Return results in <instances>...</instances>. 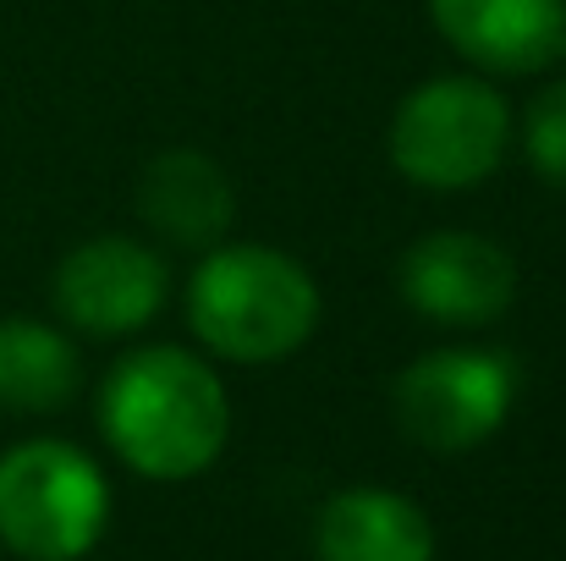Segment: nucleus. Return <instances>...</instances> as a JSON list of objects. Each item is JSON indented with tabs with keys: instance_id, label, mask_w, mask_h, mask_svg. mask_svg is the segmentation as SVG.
Listing matches in <instances>:
<instances>
[{
	"instance_id": "5",
	"label": "nucleus",
	"mask_w": 566,
	"mask_h": 561,
	"mask_svg": "<svg viewBox=\"0 0 566 561\" xmlns=\"http://www.w3.org/2000/svg\"><path fill=\"white\" fill-rule=\"evenodd\" d=\"M517 396V370L501 353L484 347H434L412 359L390 385V413L396 429L440 457L484 446Z\"/></svg>"
},
{
	"instance_id": "3",
	"label": "nucleus",
	"mask_w": 566,
	"mask_h": 561,
	"mask_svg": "<svg viewBox=\"0 0 566 561\" xmlns=\"http://www.w3.org/2000/svg\"><path fill=\"white\" fill-rule=\"evenodd\" d=\"M385 149L401 183L412 187H429V193L484 187L506 166L512 105L490 77H473V72L429 77L396 105Z\"/></svg>"
},
{
	"instance_id": "12",
	"label": "nucleus",
	"mask_w": 566,
	"mask_h": 561,
	"mask_svg": "<svg viewBox=\"0 0 566 561\" xmlns=\"http://www.w3.org/2000/svg\"><path fill=\"white\" fill-rule=\"evenodd\" d=\"M523 155L545 187L566 193V77L545 83L523 111Z\"/></svg>"
},
{
	"instance_id": "1",
	"label": "nucleus",
	"mask_w": 566,
	"mask_h": 561,
	"mask_svg": "<svg viewBox=\"0 0 566 561\" xmlns=\"http://www.w3.org/2000/svg\"><path fill=\"white\" fill-rule=\"evenodd\" d=\"M99 435L133 474L182 485L226 451L231 396L214 364L188 347H133L99 385Z\"/></svg>"
},
{
	"instance_id": "2",
	"label": "nucleus",
	"mask_w": 566,
	"mask_h": 561,
	"mask_svg": "<svg viewBox=\"0 0 566 561\" xmlns=\"http://www.w3.org/2000/svg\"><path fill=\"white\" fill-rule=\"evenodd\" d=\"M188 331L209 359L281 364L319 331V281L270 242H214L188 276Z\"/></svg>"
},
{
	"instance_id": "9",
	"label": "nucleus",
	"mask_w": 566,
	"mask_h": 561,
	"mask_svg": "<svg viewBox=\"0 0 566 561\" xmlns=\"http://www.w3.org/2000/svg\"><path fill=\"white\" fill-rule=\"evenodd\" d=\"M138 215L171 248H198L203 253L231 231L237 187L220 172V160H209L198 149H166L138 177Z\"/></svg>"
},
{
	"instance_id": "7",
	"label": "nucleus",
	"mask_w": 566,
	"mask_h": 561,
	"mask_svg": "<svg viewBox=\"0 0 566 561\" xmlns=\"http://www.w3.org/2000/svg\"><path fill=\"white\" fill-rule=\"evenodd\" d=\"M166 292H171L166 259L149 242L122 237V231L77 242L50 276L55 314L83 336H133V331H144L166 309Z\"/></svg>"
},
{
	"instance_id": "4",
	"label": "nucleus",
	"mask_w": 566,
	"mask_h": 561,
	"mask_svg": "<svg viewBox=\"0 0 566 561\" xmlns=\"http://www.w3.org/2000/svg\"><path fill=\"white\" fill-rule=\"evenodd\" d=\"M111 523V485L72 440L0 451V546L22 561H83Z\"/></svg>"
},
{
	"instance_id": "10",
	"label": "nucleus",
	"mask_w": 566,
	"mask_h": 561,
	"mask_svg": "<svg viewBox=\"0 0 566 561\" xmlns=\"http://www.w3.org/2000/svg\"><path fill=\"white\" fill-rule=\"evenodd\" d=\"M319 561H434V523L429 512L379 485H353L319 507L314 523Z\"/></svg>"
},
{
	"instance_id": "8",
	"label": "nucleus",
	"mask_w": 566,
	"mask_h": 561,
	"mask_svg": "<svg viewBox=\"0 0 566 561\" xmlns=\"http://www.w3.org/2000/svg\"><path fill=\"white\" fill-rule=\"evenodd\" d=\"M429 17L484 77H534L566 61V0H429Z\"/></svg>"
},
{
	"instance_id": "6",
	"label": "nucleus",
	"mask_w": 566,
	"mask_h": 561,
	"mask_svg": "<svg viewBox=\"0 0 566 561\" xmlns=\"http://www.w3.org/2000/svg\"><path fill=\"white\" fill-rule=\"evenodd\" d=\"M396 287H401V303L418 320L446 325V331H479V325H495V320L512 314L517 264L495 237L446 226V231L418 237L401 253Z\"/></svg>"
},
{
	"instance_id": "11",
	"label": "nucleus",
	"mask_w": 566,
	"mask_h": 561,
	"mask_svg": "<svg viewBox=\"0 0 566 561\" xmlns=\"http://www.w3.org/2000/svg\"><path fill=\"white\" fill-rule=\"evenodd\" d=\"M83 385V364L66 331L44 320H0V407L6 413H61Z\"/></svg>"
}]
</instances>
